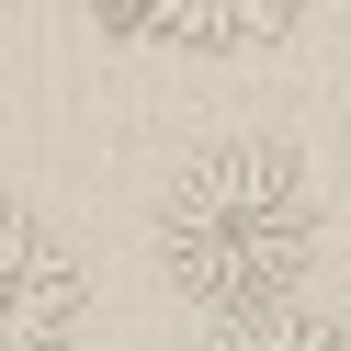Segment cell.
Masks as SVG:
<instances>
[{
    "instance_id": "obj_3",
    "label": "cell",
    "mask_w": 351,
    "mask_h": 351,
    "mask_svg": "<svg viewBox=\"0 0 351 351\" xmlns=\"http://www.w3.org/2000/svg\"><path fill=\"white\" fill-rule=\"evenodd\" d=\"M91 23L114 46H159V57H261L306 12H283V0H102Z\"/></svg>"
},
{
    "instance_id": "obj_1",
    "label": "cell",
    "mask_w": 351,
    "mask_h": 351,
    "mask_svg": "<svg viewBox=\"0 0 351 351\" xmlns=\"http://www.w3.org/2000/svg\"><path fill=\"white\" fill-rule=\"evenodd\" d=\"M306 261H317V182L283 147L238 136L204 147L182 182L159 193V272L182 283L204 317H261V306H306Z\"/></svg>"
},
{
    "instance_id": "obj_2",
    "label": "cell",
    "mask_w": 351,
    "mask_h": 351,
    "mask_svg": "<svg viewBox=\"0 0 351 351\" xmlns=\"http://www.w3.org/2000/svg\"><path fill=\"white\" fill-rule=\"evenodd\" d=\"M80 340V261L57 250V227H34V204L0 193V351H69Z\"/></svg>"
},
{
    "instance_id": "obj_4",
    "label": "cell",
    "mask_w": 351,
    "mask_h": 351,
    "mask_svg": "<svg viewBox=\"0 0 351 351\" xmlns=\"http://www.w3.org/2000/svg\"><path fill=\"white\" fill-rule=\"evenodd\" d=\"M204 351H351V328L317 306H261V317H215Z\"/></svg>"
}]
</instances>
